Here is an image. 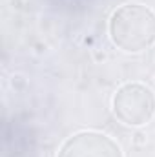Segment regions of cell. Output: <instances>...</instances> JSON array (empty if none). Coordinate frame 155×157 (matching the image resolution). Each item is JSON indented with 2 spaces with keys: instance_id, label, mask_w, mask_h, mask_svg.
I'll return each instance as SVG.
<instances>
[{
  "instance_id": "1",
  "label": "cell",
  "mask_w": 155,
  "mask_h": 157,
  "mask_svg": "<svg viewBox=\"0 0 155 157\" xmlns=\"http://www.w3.org/2000/svg\"><path fill=\"white\" fill-rule=\"evenodd\" d=\"M110 37L119 49L141 53L155 44V13L142 4H124L110 18Z\"/></svg>"
},
{
  "instance_id": "2",
  "label": "cell",
  "mask_w": 155,
  "mask_h": 157,
  "mask_svg": "<svg viewBox=\"0 0 155 157\" xmlns=\"http://www.w3.org/2000/svg\"><path fill=\"white\" fill-rule=\"evenodd\" d=\"M115 117L126 126H144L155 115L153 91L139 82L122 84L112 101Z\"/></svg>"
},
{
  "instance_id": "3",
  "label": "cell",
  "mask_w": 155,
  "mask_h": 157,
  "mask_svg": "<svg viewBox=\"0 0 155 157\" xmlns=\"http://www.w3.org/2000/svg\"><path fill=\"white\" fill-rule=\"evenodd\" d=\"M57 157H122V150L104 133L80 132L60 146Z\"/></svg>"
}]
</instances>
